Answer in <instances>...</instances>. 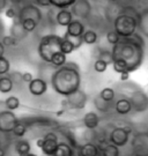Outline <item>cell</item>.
I'll return each instance as SVG.
<instances>
[{
  "mask_svg": "<svg viewBox=\"0 0 148 156\" xmlns=\"http://www.w3.org/2000/svg\"><path fill=\"white\" fill-rule=\"evenodd\" d=\"M110 102H108V101H104L101 96H97L96 98H95V105H96V108L99 109V111L102 112H106L109 111L108 109H109V106H108V104H109Z\"/></svg>",
  "mask_w": 148,
  "mask_h": 156,
  "instance_id": "1f68e13d",
  "label": "cell"
},
{
  "mask_svg": "<svg viewBox=\"0 0 148 156\" xmlns=\"http://www.w3.org/2000/svg\"><path fill=\"white\" fill-rule=\"evenodd\" d=\"M75 50L74 48V44L72 43V41L68 37H65L63 36V41H61V45H60V51H63L66 55H70L73 51Z\"/></svg>",
  "mask_w": 148,
  "mask_h": 156,
  "instance_id": "cb8c5ba5",
  "label": "cell"
},
{
  "mask_svg": "<svg viewBox=\"0 0 148 156\" xmlns=\"http://www.w3.org/2000/svg\"><path fill=\"white\" fill-rule=\"evenodd\" d=\"M19 122L15 113L12 110H5L0 112V133H12L15 124Z\"/></svg>",
  "mask_w": 148,
  "mask_h": 156,
  "instance_id": "5b68a950",
  "label": "cell"
},
{
  "mask_svg": "<svg viewBox=\"0 0 148 156\" xmlns=\"http://www.w3.org/2000/svg\"><path fill=\"white\" fill-rule=\"evenodd\" d=\"M22 22V26L23 28L27 30L28 33H33L36 30L37 26H38V22L35 21L34 19H23V20H20Z\"/></svg>",
  "mask_w": 148,
  "mask_h": 156,
  "instance_id": "484cf974",
  "label": "cell"
},
{
  "mask_svg": "<svg viewBox=\"0 0 148 156\" xmlns=\"http://www.w3.org/2000/svg\"><path fill=\"white\" fill-rule=\"evenodd\" d=\"M15 151L20 156L28 155L30 153V144L27 140H19L15 144Z\"/></svg>",
  "mask_w": 148,
  "mask_h": 156,
  "instance_id": "7402d4cb",
  "label": "cell"
},
{
  "mask_svg": "<svg viewBox=\"0 0 148 156\" xmlns=\"http://www.w3.org/2000/svg\"><path fill=\"white\" fill-rule=\"evenodd\" d=\"M51 86L57 94L68 96L80 89L81 75L75 62H66L64 66L57 68L51 76Z\"/></svg>",
  "mask_w": 148,
  "mask_h": 156,
  "instance_id": "7a4b0ae2",
  "label": "cell"
},
{
  "mask_svg": "<svg viewBox=\"0 0 148 156\" xmlns=\"http://www.w3.org/2000/svg\"><path fill=\"white\" fill-rule=\"evenodd\" d=\"M99 151H101V155L104 156H118L119 155V149H118V146L114 145L110 142L109 145H105L99 147Z\"/></svg>",
  "mask_w": 148,
  "mask_h": 156,
  "instance_id": "44dd1931",
  "label": "cell"
},
{
  "mask_svg": "<svg viewBox=\"0 0 148 156\" xmlns=\"http://www.w3.org/2000/svg\"><path fill=\"white\" fill-rule=\"evenodd\" d=\"M82 39L83 43L88 45H93L97 42L99 36H97V33L94 30H85V33L82 34Z\"/></svg>",
  "mask_w": 148,
  "mask_h": 156,
  "instance_id": "603a6c76",
  "label": "cell"
},
{
  "mask_svg": "<svg viewBox=\"0 0 148 156\" xmlns=\"http://www.w3.org/2000/svg\"><path fill=\"white\" fill-rule=\"evenodd\" d=\"M114 62L121 64L127 72L137 71L143 62V39L139 34L134 33L130 37H121L112 48Z\"/></svg>",
  "mask_w": 148,
  "mask_h": 156,
  "instance_id": "6da1fadb",
  "label": "cell"
},
{
  "mask_svg": "<svg viewBox=\"0 0 148 156\" xmlns=\"http://www.w3.org/2000/svg\"><path fill=\"white\" fill-rule=\"evenodd\" d=\"M28 84H29L28 86L29 91L34 96H42L48 90V83H46V81L44 79H41V78L33 79Z\"/></svg>",
  "mask_w": 148,
  "mask_h": 156,
  "instance_id": "8fae6325",
  "label": "cell"
},
{
  "mask_svg": "<svg viewBox=\"0 0 148 156\" xmlns=\"http://www.w3.org/2000/svg\"><path fill=\"white\" fill-rule=\"evenodd\" d=\"M99 58H101V59L105 60V62H108V64H112V62H114L112 52H109V51H102V52L99 53Z\"/></svg>",
  "mask_w": 148,
  "mask_h": 156,
  "instance_id": "d590c367",
  "label": "cell"
},
{
  "mask_svg": "<svg viewBox=\"0 0 148 156\" xmlns=\"http://www.w3.org/2000/svg\"><path fill=\"white\" fill-rule=\"evenodd\" d=\"M63 37L57 35H46L41 38L38 43V55L45 62H51V58L57 51H60Z\"/></svg>",
  "mask_w": 148,
  "mask_h": 156,
  "instance_id": "277c9868",
  "label": "cell"
},
{
  "mask_svg": "<svg viewBox=\"0 0 148 156\" xmlns=\"http://www.w3.org/2000/svg\"><path fill=\"white\" fill-rule=\"evenodd\" d=\"M4 154H5V151H4V149L0 147V155H4Z\"/></svg>",
  "mask_w": 148,
  "mask_h": 156,
  "instance_id": "bcb514c9",
  "label": "cell"
},
{
  "mask_svg": "<svg viewBox=\"0 0 148 156\" xmlns=\"http://www.w3.org/2000/svg\"><path fill=\"white\" fill-rule=\"evenodd\" d=\"M5 15L8 19H14L15 20V19L19 17V12H16V9L14 7H9L5 11Z\"/></svg>",
  "mask_w": 148,
  "mask_h": 156,
  "instance_id": "8d00e7d4",
  "label": "cell"
},
{
  "mask_svg": "<svg viewBox=\"0 0 148 156\" xmlns=\"http://www.w3.org/2000/svg\"><path fill=\"white\" fill-rule=\"evenodd\" d=\"M139 27V19L128 13L121 12L114 20V29L121 35V37H130L137 31Z\"/></svg>",
  "mask_w": 148,
  "mask_h": 156,
  "instance_id": "3957f363",
  "label": "cell"
},
{
  "mask_svg": "<svg viewBox=\"0 0 148 156\" xmlns=\"http://www.w3.org/2000/svg\"><path fill=\"white\" fill-rule=\"evenodd\" d=\"M28 31L23 28L22 26V22L19 20V19H15V21L13 22L11 27V35L13 37H15L17 41H21V39H24L28 36Z\"/></svg>",
  "mask_w": 148,
  "mask_h": 156,
  "instance_id": "4fadbf2b",
  "label": "cell"
},
{
  "mask_svg": "<svg viewBox=\"0 0 148 156\" xmlns=\"http://www.w3.org/2000/svg\"><path fill=\"white\" fill-rule=\"evenodd\" d=\"M67 62V58H66V53H64L63 51H57L55 55L51 58V62L50 64L56 68H59V67L64 66Z\"/></svg>",
  "mask_w": 148,
  "mask_h": 156,
  "instance_id": "ac0fdd59",
  "label": "cell"
},
{
  "mask_svg": "<svg viewBox=\"0 0 148 156\" xmlns=\"http://www.w3.org/2000/svg\"><path fill=\"white\" fill-rule=\"evenodd\" d=\"M19 20H23V19H34L35 21L41 22L43 15H42V12L39 9L37 6L35 5H26L20 8L19 11Z\"/></svg>",
  "mask_w": 148,
  "mask_h": 156,
  "instance_id": "ba28073f",
  "label": "cell"
},
{
  "mask_svg": "<svg viewBox=\"0 0 148 156\" xmlns=\"http://www.w3.org/2000/svg\"><path fill=\"white\" fill-rule=\"evenodd\" d=\"M13 87H14V82L9 76L2 75L0 78V93L8 94L13 90Z\"/></svg>",
  "mask_w": 148,
  "mask_h": 156,
  "instance_id": "d6986e66",
  "label": "cell"
},
{
  "mask_svg": "<svg viewBox=\"0 0 148 156\" xmlns=\"http://www.w3.org/2000/svg\"><path fill=\"white\" fill-rule=\"evenodd\" d=\"M83 125L88 129H95L99 127V117L96 112H87L83 117Z\"/></svg>",
  "mask_w": 148,
  "mask_h": 156,
  "instance_id": "9a60e30c",
  "label": "cell"
},
{
  "mask_svg": "<svg viewBox=\"0 0 148 156\" xmlns=\"http://www.w3.org/2000/svg\"><path fill=\"white\" fill-rule=\"evenodd\" d=\"M44 145V138H41V139L36 140V146L38 147L39 149H42V147H43Z\"/></svg>",
  "mask_w": 148,
  "mask_h": 156,
  "instance_id": "b9f144b4",
  "label": "cell"
},
{
  "mask_svg": "<svg viewBox=\"0 0 148 156\" xmlns=\"http://www.w3.org/2000/svg\"><path fill=\"white\" fill-rule=\"evenodd\" d=\"M0 147H1V146H0Z\"/></svg>",
  "mask_w": 148,
  "mask_h": 156,
  "instance_id": "681fc988",
  "label": "cell"
},
{
  "mask_svg": "<svg viewBox=\"0 0 148 156\" xmlns=\"http://www.w3.org/2000/svg\"><path fill=\"white\" fill-rule=\"evenodd\" d=\"M5 106L8 110H16L17 108L20 106V100L17 98L16 96H9L7 97L5 101Z\"/></svg>",
  "mask_w": 148,
  "mask_h": 156,
  "instance_id": "83f0119b",
  "label": "cell"
},
{
  "mask_svg": "<svg viewBox=\"0 0 148 156\" xmlns=\"http://www.w3.org/2000/svg\"><path fill=\"white\" fill-rule=\"evenodd\" d=\"M2 44L5 45L6 48H13V46H16L17 44V39L15 37H13L12 35L9 36H4L2 39H1Z\"/></svg>",
  "mask_w": 148,
  "mask_h": 156,
  "instance_id": "e575fe53",
  "label": "cell"
},
{
  "mask_svg": "<svg viewBox=\"0 0 148 156\" xmlns=\"http://www.w3.org/2000/svg\"><path fill=\"white\" fill-rule=\"evenodd\" d=\"M33 1L37 6H41V7H50L51 6L50 0H33Z\"/></svg>",
  "mask_w": 148,
  "mask_h": 156,
  "instance_id": "f35d334b",
  "label": "cell"
},
{
  "mask_svg": "<svg viewBox=\"0 0 148 156\" xmlns=\"http://www.w3.org/2000/svg\"><path fill=\"white\" fill-rule=\"evenodd\" d=\"M139 27L146 36H148V9L143 12L139 16Z\"/></svg>",
  "mask_w": 148,
  "mask_h": 156,
  "instance_id": "d4e9b609",
  "label": "cell"
},
{
  "mask_svg": "<svg viewBox=\"0 0 148 156\" xmlns=\"http://www.w3.org/2000/svg\"><path fill=\"white\" fill-rule=\"evenodd\" d=\"M9 78L13 80V82H14V83H20V82H23V79H22V73L13 72L12 74H9Z\"/></svg>",
  "mask_w": 148,
  "mask_h": 156,
  "instance_id": "74e56055",
  "label": "cell"
},
{
  "mask_svg": "<svg viewBox=\"0 0 148 156\" xmlns=\"http://www.w3.org/2000/svg\"><path fill=\"white\" fill-rule=\"evenodd\" d=\"M26 132H27V126L19 120V122L15 124V126L13 128V132H12V133L14 134L15 136H17V138H21V136H23V135L26 134Z\"/></svg>",
  "mask_w": 148,
  "mask_h": 156,
  "instance_id": "f546056e",
  "label": "cell"
},
{
  "mask_svg": "<svg viewBox=\"0 0 148 156\" xmlns=\"http://www.w3.org/2000/svg\"><path fill=\"white\" fill-rule=\"evenodd\" d=\"M22 79H23V82H27V83H29L31 80H33V74L29 72H24L22 73Z\"/></svg>",
  "mask_w": 148,
  "mask_h": 156,
  "instance_id": "ab89813d",
  "label": "cell"
},
{
  "mask_svg": "<svg viewBox=\"0 0 148 156\" xmlns=\"http://www.w3.org/2000/svg\"><path fill=\"white\" fill-rule=\"evenodd\" d=\"M72 7V13L79 19H88L92 12V5L88 0H77Z\"/></svg>",
  "mask_w": 148,
  "mask_h": 156,
  "instance_id": "9c48e42d",
  "label": "cell"
},
{
  "mask_svg": "<svg viewBox=\"0 0 148 156\" xmlns=\"http://www.w3.org/2000/svg\"><path fill=\"white\" fill-rule=\"evenodd\" d=\"M11 69L9 60L5 58V56L0 57V75H6Z\"/></svg>",
  "mask_w": 148,
  "mask_h": 156,
  "instance_id": "4dcf8cb0",
  "label": "cell"
},
{
  "mask_svg": "<svg viewBox=\"0 0 148 156\" xmlns=\"http://www.w3.org/2000/svg\"><path fill=\"white\" fill-rule=\"evenodd\" d=\"M121 38V35L117 33L115 29H114V30H110L109 33L106 34V41H108V43L111 45H115L116 43H118Z\"/></svg>",
  "mask_w": 148,
  "mask_h": 156,
  "instance_id": "836d02e7",
  "label": "cell"
},
{
  "mask_svg": "<svg viewBox=\"0 0 148 156\" xmlns=\"http://www.w3.org/2000/svg\"><path fill=\"white\" fill-rule=\"evenodd\" d=\"M77 0H50V4L56 8H67L71 7Z\"/></svg>",
  "mask_w": 148,
  "mask_h": 156,
  "instance_id": "4316f807",
  "label": "cell"
},
{
  "mask_svg": "<svg viewBox=\"0 0 148 156\" xmlns=\"http://www.w3.org/2000/svg\"><path fill=\"white\" fill-rule=\"evenodd\" d=\"M132 109H133L132 102L130 100H127V98H121V100L117 101L115 104L116 112L118 115H121V116L130 113L132 111Z\"/></svg>",
  "mask_w": 148,
  "mask_h": 156,
  "instance_id": "2e32d148",
  "label": "cell"
},
{
  "mask_svg": "<svg viewBox=\"0 0 148 156\" xmlns=\"http://www.w3.org/2000/svg\"><path fill=\"white\" fill-rule=\"evenodd\" d=\"M6 6H7V0H0V12L4 11Z\"/></svg>",
  "mask_w": 148,
  "mask_h": 156,
  "instance_id": "7bdbcfd3",
  "label": "cell"
},
{
  "mask_svg": "<svg viewBox=\"0 0 148 156\" xmlns=\"http://www.w3.org/2000/svg\"><path fill=\"white\" fill-rule=\"evenodd\" d=\"M108 1H117V0H108Z\"/></svg>",
  "mask_w": 148,
  "mask_h": 156,
  "instance_id": "7dc6e473",
  "label": "cell"
},
{
  "mask_svg": "<svg viewBox=\"0 0 148 156\" xmlns=\"http://www.w3.org/2000/svg\"><path fill=\"white\" fill-rule=\"evenodd\" d=\"M130 79V72L121 73V81H127Z\"/></svg>",
  "mask_w": 148,
  "mask_h": 156,
  "instance_id": "60d3db41",
  "label": "cell"
},
{
  "mask_svg": "<svg viewBox=\"0 0 148 156\" xmlns=\"http://www.w3.org/2000/svg\"><path fill=\"white\" fill-rule=\"evenodd\" d=\"M79 154L82 156H96L101 154L99 146L94 145L92 142H87L79 149Z\"/></svg>",
  "mask_w": 148,
  "mask_h": 156,
  "instance_id": "e0dca14e",
  "label": "cell"
},
{
  "mask_svg": "<svg viewBox=\"0 0 148 156\" xmlns=\"http://www.w3.org/2000/svg\"><path fill=\"white\" fill-rule=\"evenodd\" d=\"M147 134H148V132H147Z\"/></svg>",
  "mask_w": 148,
  "mask_h": 156,
  "instance_id": "c3c4849f",
  "label": "cell"
},
{
  "mask_svg": "<svg viewBox=\"0 0 148 156\" xmlns=\"http://www.w3.org/2000/svg\"><path fill=\"white\" fill-rule=\"evenodd\" d=\"M58 136L53 132H49L44 135V145L42 147V151L45 155L53 156L58 146Z\"/></svg>",
  "mask_w": 148,
  "mask_h": 156,
  "instance_id": "30bf717a",
  "label": "cell"
},
{
  "mask_svg": "<svg viewBox=\"0 0 148 156\" xmlns=\"http://www.w3.org/2000/svg\"><path fill=\"white\" fill-rule=\"evenodd\" d=\"M73 21V13L66 8H61L60 11L56 14V22L61 27H67Z\"/></svg>",
  "mask_w": 148,
  "mask_h": 156,
  "instance_id": "7c38bea8",
  "label": "cell"
},
{
  "mask_svg": "<svg viewBox=\"0 0 148 156\" xmlns=\"http://www.w3.org/2000/svg\"><path fill=\"white\" fill-rule=\"evenodd\" d=\"M99 96L103 98L104 101H108V102H111V101L115 100V90L110 87H106V88H103L102 91L99 93Z\"/></svg>",
  "mask_w": 148,
  "mask_h": 156,
  "instance_id": "f1b7e54d",
  "label": "cell"
},
{
  "mask_svg": "<svg viewBox=\"0 0 148 156\" xmlns=\"http://www.w3.org/2000/svg\"><path fill=\"white\" fill-rule=\"evenodd\" d=\"M74 151L72 149V147L66 142H58L57 149H56L55 156H70L73 155Z\"/></svg>",
  "mask_w": 148,
  "mask_h": 156,
  "instance_id": "ffe728a7",
  "label": "cell"
},
{
  "mask_svg": "<svg viewBox=\"0 0 148 156\" xmlns=\"http://www.w3.org/2000/svg\"><path fill=\"white\" fill-rule=\"evenodd\" d=\"M108 65L109 64L105 60L101 59V58H97V60H95V62H94V69L97 73H104L106 71V68H108Z\"/></svg>",
  "mask_w": 148,
  "mask_h": 156,
  "instance_id": "d6a6232c",
  "label": "cell"
},
{
  "mask_svg": "<svg viewBox=\"0 0 148 156\" xmlns=\"http://www.w3.org/2000/svg\"><path fill=\"white\" fill-rule=\"evenodd\" d=\"M66 97H67V100H66L67 104L71 106L72 109H78V110L83 109L88 101L87 94L85 91H82L81 89L74 91L73 94L68 95Z\"/></svg>",
  "mask_w": 148,
  "mask_h": 156,
  "instance_id": "52a82bcc",
  "label": "cell"
},
{
  "mask_svg": "<svg viewBox=\"0 0 148 156\" xmlns=\"http://www.w3.org/2000/svg\"><path fill=\"white\" fill-rule=\"evenodd\" d=\"M131 129L127 127H115L109 135V141L118 147H123L128 142Z\"/></svg>",
  "mask_w": 148,
  "mask_h": 156,
  "instance_id": "8992f818",
  "label": "cell"
},
{
  "mask_svg": "<svg viewBox=\"0 0 148 156\" xmlns=\"http://www.w3.org/2000/svg\"><path fill=\"white\" fill-rule=\"evenodd\" d=\"M12 4H14V5H20L21 2H23L24 0H9Z\"/></svg>",
  "mask_w": 148,
  "mask_h": 156,
  "instance_id": "f6af8a7d",
  "label": "cell"
},
{
  "mask_svg": "<svg viewBox=\"0 0 148 156\" xmlns=\"http://www.w3.org/2000/svg\"><path fill=\"white\" fill-rule=\"evenodd\" d=\"M5 49H6V46L2 44V42L0 41V57H2L5 55Z\"/></svg>",
  "mask_w": 148,
  "mask_h": 156,
  "instance_id": "ee69618b",
  "label": "cell"
},
{
  "mask_svg": "<svg viewBox=\"0 0 148 156\" xmlns=\"http://www.w3.org/2000/svg\"><path fill=\"white\" fill-rule=\"evenodd\" d=\"M66 33L68 34L72 37H79L82 36V34L85 33V26L81 21L79 20H73L68 26H67V30Z\"/></svg>",
  "mask_w": 148,
  "mask_h": 156,
  "instance_id": "5bb4252c",
  "label": "cell"
}]
</instances>
